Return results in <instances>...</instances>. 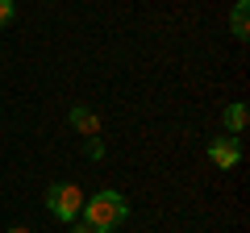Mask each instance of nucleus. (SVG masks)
Listing matches in <instances>:
<instances>
[{"label":"nucleus","instance_id":"obj_7","mask_svg":"<svg viewBox=\"0 0 250 233\" xmlns=\"http://www.w3.org/2000/svg\"><path fill=\"white\" fill-rule=\"evenodd\" d=\"M83 154H88V158H100V154H104V146H100V137H88V142H83Z\"/></svg>","mask_w":250,"mask_h":233},{"label":"nucleus","instance_id":"obj_4","mask_svg":"<svg viewBox=\"0 0 250 233\" xmlns=\"http://www.w3.org/2000/svg\"><path fill=\"white\" fill-rule=\"evenodd\" d=\"M71 125L80 129L83 137H100V116L92 113V108H83V104H75V108H71Z\"/></svg>","mask_w":250,"mask_h":233},{"label":"nucleus","instance_id":"obj_10","mask_svg":"<svg viewBox=\"0 0 250 233\" xmlns=\"http://www.w3.org/2000/svg\"><path fill=\"white\" fill-rule=\"evenodd\" d=\"M9 233H34V229H25V225H13V229Z\"/></svg>","mask_w":250,"mask_h":233},{"label":"nucleus","instance_id":"obj_5","mask_svg":"<svg viewBox=\"0 0 250 233\" xmlns=\"http://www.w3.org/2000/svg\"><path fill=\"white\" fill-rule=\"evenodd\" d=\"M246 17H250V4H246V0H238V4H233V13H229V34L238 38V42H246V38H250Z\"/></svg>","mask_w":250,"mask_h":233},{"label":"nucleus","instance_id":"obj_9","mask_svg":"<svg viewBox=\"0 0 250 233\" xmlns=\"http://www.w3.org/2000/svg\"><path fill=\"white\" fill-rule=\"evenodd\" d=\"M75 233H96V229H92V225H75Z\"/></svg>","mask_w":250,"mask_h":233},{"label":"nucleus","instance_id":"obj_2","mask_svg":"<svg viewBox=\"0 0 250 233\" xmlns=\"http://www.w3.org/2000/svg\"><path fill=\"white\" fill-rule=\"evenodd\" d=\"M83 200H88V196H83L71 179H59V183L46 188V208H50V216H59V221H80Z\"/></svg>","mask_w":250,"mask_h":233},{"label":"nucleus","instance_id":"obj_8","mask_svg":"<svg viewBox=\"0 0 250 233\" xmlns=\"http://www.w3.org/2000/svg\"><path fill=\"white\" fill-rule=\"evenodd\" d=\"M13 13H17V9H13V0H0V29L13 21Z\"/></svg>","mask_w":250,"mask_h":233},{"label":"nucleus","instance_id":"obj_3","mask_svg":"<svg viewBox=\"0 0 250 233\" xmlns=\"http://www.w3.org/2000/svg\"><path fill=\"white\" fill-rule=\"evenodd\" d=\"M208 158H213V167L229 171L242 162V142L238 137H217V142H208Z\"/></svg>","mask_w":250,"mask_h":233},{"label":"nucleus","instance_id":"obj_6","mask_svg":"<svg viewBox=\"0 0 250 233\" xmlns=\"http://www.w3.org/2000/svg\"><path fill=\"white\" fill-rule=\"evenodd\" d=\"M246 104H242V100H233L229 108H225V129H229V137H238L242 129H246Z\"/></svg>","mask_w":250,"mask_h":233},{"label":"nucleus","instance_id":"obj_1","mask_svg":"<svg viewBox=\"0 0 250 233\" xmlns=\"http://www.w3.org/2000/svg\"><path fill=\"white\" fill-rule=\"evenodd\" d=\"M80 216H83V225H92L96 233H108V229H117V225H125L129 204H125L121 192L104 188V192H96L92 200H83V213Z\"/></svg>","mask_w":250,"mask_h":233}]
</instances>
